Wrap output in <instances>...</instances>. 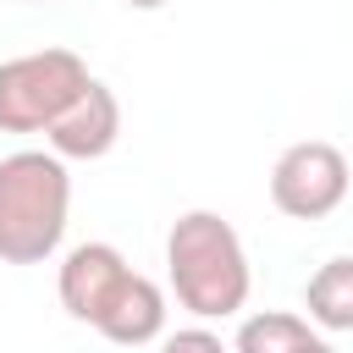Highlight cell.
Returning a JSON list of instances; mask_svg holds the SVG:
<instances>
[{
  "instance_id": "cell-1",
  "label": "cell",
  "mask_w": 353,
  "mask_h": 353,
  "mask_svg": "<svg viewBox=\"0 0 353 353\" xmlns=\"http://www.w3.org/2000/svg\"><path fill=\"white\" fill-rule=\"evenodd\" d=\"M165 276L188 314L199 320H232L248 303L254 270L237 226L215 210H188L165 232Z\"/></svg>"
},
{
  "instance_id": "cell-2",
  "label": "cell",
  "mask_w": 353,
  "mask_h": 353,
  "mask_svg": "<svg viewBox=\"0 0 353 353\" xmlns=\"http://www.w3.org/2000/svg\"><path fill=\"white\" fill-rule=\"evenodd\" d=\"M72 215V171L50 149H17L0 160V259L44 265Z\"/></svg>"
},
{
  "instance_id": "cell-3",
  "label": "cell",
  "mask_w": 353,
  "mask_h": 353,
  "mask_svg": "<svg viewBox=\"0 0 353 353\" xmlns=\"http://www.w3.org/2000/svg\"><path fill=\"white\" fill-rule=\"evenodd\" d=\"M88 88V61L77 50H33L0 61V132H44Z\"/></svg>"
},
{
  "instance_id": "cell-4",
  "label": "cell",
  "mask_w": 353,
  "mask_h": 353,
  "mask_svg": "<svg viewBox=\"0 0 353 353\" xmlns=\"http://www.w3.org/2000/svg\"><path fill=\"white\" fill-rule=\"evenodd\" d=\"M347 182V154L325 138H303L270 165V204L292 221H325L331 210H342Z\"/></svg>"
},
{
  "instance_id": "cell-5",
  "label": "cell",
  "mask_w": 353,
  "mask_h": 353,
  "mask_svg": "<svg viewBox=\"0 0 353 353\" xmlns=\"http://www.w3.org/2000/svg\"><path fill=\"white\" fill-rule=\"evenodd\" d=\"M116 138H121V99L99 77H88V88L44 127V143L55 160H105Z\"/></svg>"
},
{
  "instance_id": "cell-6",
  "label": "cell",
  "mask_w": 353,
  "mask_h": 353,
  "mask_svg": "<svg viewBox=\"0 0 353 353\" xmlns=\"http://www.w3.org/2000/svg\"><path fill=\"white\" fill-rule=\"evenodd\" d=\"M132 265L121 259L116 243H77L66 259H61V276H55V292H61V309L83 325H94L110 303V292L121 287Z\"/></svg>"
},
{
  "instance_id": "cell-7",
  "label": "cell",
  "mask_w": 353,
  "mask_h": 353,
  "mask_svg": "<svg viewBox=\"0 0 353 353\" xmlns=\"http://www.w3.org/2000/svg\"><path fill=\"white\" fill-rule=\"evenodd\" d=\"M94 331H99L105 342H116V347L160 342V336H165V292H160V281H149V276L127 270V276H121V287L110 292L105 314L94 320Z\"/></svg>"
},
{
  "instance_id": "cell-8",
  "label": "cell",
  "mask_w": 353,
  "mask_h": 353,
  "mask_svg": "<svg viewBox=\"0 0 353 353\" xmlns=\"http://www.w3.org/2000/svg\"><path fill=\"white\" fill-rule=\"evenodd\" d=\"M303 309H309L303 320L320 325V331H331V336L353 331V259H347V254L325 259V265L309 276V287H303Z\"/></svg>"
},
{
  "instance_id": "cell-9",
  "label": "cell",
  "mask_w": 353,
  "mask_h": 353,
  "mask_svg": "<svg viewBox=\"0 0 353 353\" xmlns=\"http://www.w3.org/2000/svg\"><path fill=\"white\" fill-rule=\"evenodd\" d=\"M309 336H314V331H309L303 314H292V309H259V314H248V320L237 325L232 353H292V347H303Z\"/></svg>"
},
{
  "instance_id": "cell-10",
  "label": "cell",
  "mask_w": 353,
  "mask_h": 353,
  "mask_svg": "<svg viewBox=\"0 0 353 353\" xmlns=\"http://www.w3.org/2000/svg\"><path fill=\"white\" fill-rule=\"evenodd\" d=\"M160 353H232L210 325H182V331H165L160 336Z\"/></svg>"
},
{
  "instance_id": "cell-11",
  "label": "cell",
  "mask_w": 353,
  "mask_h": 353,
  "mask_svg": "<svg viewBox=\"0 0 353 353\" xmlns=\"http://www.w3.org/2000/svg\"><path fill=\"white\" fill-rule=\"evenodd\" d=\"M292 353H342V347H336V342H325V336H309V342H303V347H292Z\"/></svg>"
},
{
  "instance_id": "cell-12",
  "label": "cell",
  "mask_w": 353,
  "mask_h": 353,
  "mask_svg": "<svg viewBox=\"0 0 353 353\" xmlns=\"http://www.w3.org/2000/svg\"><path fill=\"white\" fill-rule=\"evenodd\" d=\"M121 6H132V11H160V6H171V0H121Z\"/></svg>"
}]
</instances>
